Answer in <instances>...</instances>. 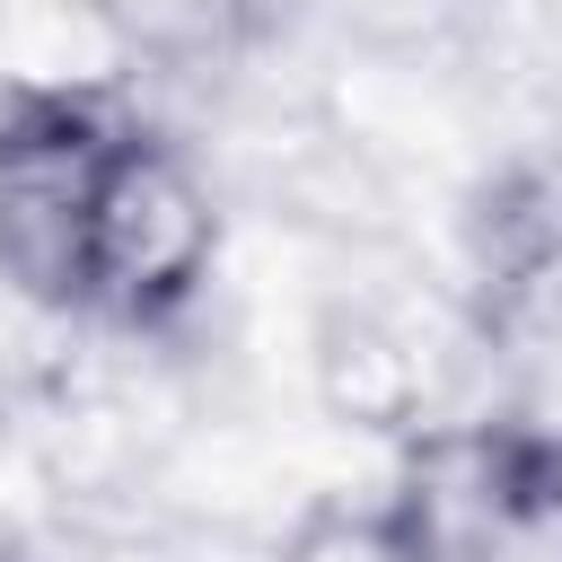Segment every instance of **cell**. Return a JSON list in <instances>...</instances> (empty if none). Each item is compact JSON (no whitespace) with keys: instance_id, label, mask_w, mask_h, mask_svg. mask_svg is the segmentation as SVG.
I'll list each match as a JSON object with an SVG mask.
<instances>
[{"instance_id":"5b68a950","label":"cell","mask_w":562,"mask_h":562,"mask_svg":"<svg viewBox=\"0 0 562 562\" xmlns=\"http://www.w3.org/2000/svg\"><path fill=\"white\" fill-rule=\"evenodd\" d=\"M0 562H18V544H9V536H0Z\"/></svg>"},{"instance_id":"7a4b0ae2","label":"cell","mask_w":562,"mask_h":562,"mask_svg":"<svg viewBox=\"0 0 562 562\" xmlns=\"http://www.w3.org/2000/svg\"><path fill=\"white\" fill-rule=\"evenodd\" d=\"M386 527L413 562H562V430L527 413H457L404 430Z\"/></svg>"},{"instance_id":"277c9868","label":"cell","mask_w":562,"mask_h":562,"mask_svg":"<svg viewBox=\"0 0 562 562\" xmlns=\"http://www.w3.org/2000/svg\"><path fill=\"white\" fill-rule=\"evenodd\" d=\"M272 562H413V544L386 527L378 492H369V501L334 492V501H307V509L290 518V536H281Z\"/></svg>"},{"instance_id":"6da1fadb","label":"cell","mask_w":562,"mask_h":562,"mask_svg":"<svg viewBox=\"0 0 562 562\" xmlns=\"http://www.w3.org/2000/svg\"><path fill=\"white\" fill-rule=\"evenodd\" d=\"M220 246H228V220H220L202 158L167 123L132 114L97 176V202H88L70 325H105V334L184 325L220 272Z\"/></svg>"},{"instance_id":"3957f363","label":"cell","mask_w":562,"mask_h":562,"mask_svg":"<svg viewBox=\"0 0 562 562\" xmlns=\"http://www.w3.org/2000/svg\"><path fill=\"white\" fill-rule=\"evenodd\" d=\"M140 105L88 79H9L0 88V281L70 325L79 299V237L97 176Z\"/></svg>"}]
</instances>
